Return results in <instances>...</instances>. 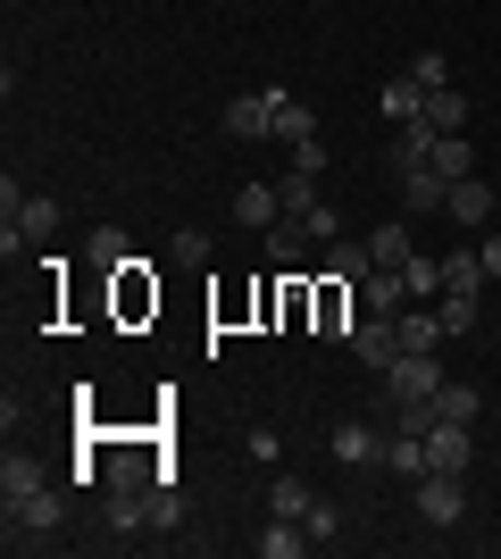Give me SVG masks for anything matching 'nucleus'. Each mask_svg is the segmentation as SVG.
I'll return each instance as SVG.
<instances>
[{"label": "nucleus", "instance_id": "obj_12", "mask_svg": "<svg viewBox=\"0 0 501 559\" xmlns=\"http://www.w3.org/2000/svg\"><path fill=\"white\" fill-rule=\"evenodd\" d=\"M427 167L443 176V185H460V176H477V151H468V134H434Z\"/></svg>", "mask_w": 501, "mask_h": 559}, {"label": "nucleus", "instance_id": "obj_16", "mask_svg": "<svg viewBox=\"0 0 501 559\" xmlns=\"http://www.w3.org/2000/svg\"><path fill=\"white\" fill-rule=\"evenodd\" d=\"M50 476H43V460H25V451H9L0 460V501H25V492H43Z\"/></svg>", "mask_w": 501, "mask_h": 559}, {"label": "nucleus", "instance_id": "obj_20", "mask_svg": "<svg viewBox=\"0 0 501 559\" xmlns=\"http://www.w3.org/2000/svg\"><path fill=\"white\" fill-rule=\"evenodd\" d=\"M393 326H402V350H434V343H443V318H434L427 301H418V309H402Z\"/></svg>", "mask_w": 501, "mask_h": 559}, {"label": "nucleus", "instance_id": "obj_18", "mask_svg": "<svg viewBox=\"0 0 501 559\" xmlns=\"http://www.w3.org/2000/svg\"><path fill=\"white\" fill-rule=\"evenodd\" d=\"M310 134H318V109L293 100V93H276V142H310Z\"/></svg>", "mask_w": 501, "mask_h": 559}, {"label": "nucleus", "instance_id": "obj_23", "mask_svg": "<svg viewBox=\"0 0 501 559\" xmlns=\"http://www.w3.org/2000/svg\"><path fill=\"white\" fill-rule=\"evenodd\" d=\"M17 234L25 242H50V234H59V201H34V192H25L17 201Z\"/></svg>", "mask_w": 501, "mask_h": 559}, {"label": "nucleus", "instance_id": "obj_35", "mask_svg": "<svg viewBox=\"0 0 501 559\" xmlns=\"http://www.w3.org/2000/svg\"><path fill=\"white\" fill-rule=\"evenodd\" d=\"M293 167H301V176H326V142H318V134L293 142Z\"/></svg>", "mask_w": 501, "mask_h": 559}, {"label": "nucleus", "instance_id": "obj_1", "mask_svg": "<svg viewBox=\"0 0 501 559\" xmlns=\"http://www.w3.org/2000/svg\"><path fill=\"white\" fill-rule=\"evenodd\" d=\"M68 526V492L43 485V492H25V501H9V543H50Z\"/></svg>", "mask_w": 501, "mask_h": 559}, {"label": "nucleus", "instance_id": "obj_24", "mask_svg": "<svg viewBox=\"0 0 501 559\" xmlns=\"http://www.w3.org/2000/svg\"><path fill=\"white\" fill-rule=\"evenodd\" d=\"M443 293H485V251H452L443 259Z\"/></svg>", "mask_w": 501, "mask_h": 559}, {"label": "nucleus", "instance_id": "obj_36", "mask_svg": "<svg viewBox=\"0 0 501 559\" xmlns=\"http://www.w3.org/2000/svg\"><path fill=\"white\" fill-rule=\"evenodd\" d=\"M409 75H418V84H427V93H434V84H452V68H443V59H434V50H418V68H409Z\"/></svg>", "mask_w": 501, "mask_h": 559}, {"label": "nucleus", "instance_id": "obj_2", "mask_svg": "<svg viewBox=\"0 0 501 559\" xmlns=\"http://www.w3.org/2000/svg\"><path fill=\"white\" fill-rule=\"evenodd\" d=\"M452 384V376L434 368V350H402L393 368H384V393H393V409H409V401H434Z\"/></svg>", "mask_w": 501, "mask_h": 559}, {"label": "nucleus", "instance_id": "obj_37", "mask_svg": "<svg viewBox=\"0 0 501 559\" xmlns=\"http://www.w3.org/2000/svg\"><path fill=\"white\" fill-rule=\"evenodd\" d=\"M485 284H501V234H485Z\"/></svg>", "mask_w": 501, "mask_h": 559}, {"label": "nucleus", "instance_id": "obj_25", "mask_svg": "<svg viewBox=\"0 0 501 559\" xmlns=\"http://www.w3.org/2000/svg\"><path fill=\"white\" fill-rule=\"evenodd\" d=\"M310 501H318V492L301 485V476H276V485H267V510H276V518H310Z\"/></svg>", "mask_w": 501, "mask_h": 559}, {"label": "nucleus", "instance_id": "obj_26", "mask_svg": "<svg viewBox=\"0 0 501 559\" xmlns=\"http://www.w3.org/2000/svg\"><path fill=\"white\" fill-rule=\"evenodd\" d=\"M477 409L485 401L468 393V384H443V393H434V418H452V426H477Z\"/></svg>", "mask_w": 501, "mask_h": 559}, {"label": "nucleus", "instance_id": "obj_3", "mask_svg": "<svg viewBox=\"0 0 501 559\" xmlns=\"http://www.w3.org/2000/svg\"><path fill=\"white\" fill-rule=\"evenodd\" d=\"M460 510H468V485H460L452 467H427L418 476V518L427 526H460Z\"/></svg>", "mask_w": 501, "mask_h": 559}, {"label": "nucleus", "instance_id": "obj_28", "mask_svg": "<svg viewBox=\"0 0 501 559\" xmlns=\"http://www.w3.org/2000/svg\"><path fill=\"white\" fill-rule=\"evenodd\" d=\"M402 176H409V201H418V210H443V201H452V185H443L434 167H402Z\"/></svg>", "mask_w": 501, "mask_h": 559}, {"label": "nucleus", "instance_id": "obj_31", "mask_svg": "<svg viewBox=\"0 0 501 559\" xmlns=\"http://www.w3.org/2000/svg\"><path fill=\"white\" fill-rule=\"evenodd\" d=\"M402 276H409V301H434L443 293V259H409Z\"/></svg>", "mask_w": 501, "mask_h": 559}, {"label": "nucleus", "instance_id": "obj_13", "mask_svg": "<svg viewBox=\"0 0 501 559\" xmlns=\"http://www.w3.org/2000/svg\"><path fill=\"white\" fill-rule=\"evenodd\" d=\"M427 126L434 134H468V93H460V84H434L427 93Z\"/></svg>", "mask_w": 501, "mask_h": 559}, {"label": "nucleus", "instance_id": "obj_6", "mask_svg": "<svg viewBox=\"0 0 501 559\" xmlns=\"http://www.w3.org/2000/svg\"><path fill=\"white\" fill-rule=\"evenodd\" d=\"M359 301H368V318H402L409 309V276L402 267H368V276H359Z\"/></svg>", "mask_w": 501, "mask_h": 559}, {"label": "nucleus", "instance_id": "obj_30", "mask_svg": "<svg viewBox=\"0 0 501 559\" xmlns=\"http://www.w3.org/2000/svg\"><path fill=\"white\" fill-rule=\"evenodd\" d=\"M276 192H285V217H310V210H318V176H301V167H293Z\"/></svg>", "mask_w": 501, "mask_h": 559}, {"label": "nucleus", "instance_id": "obj_34", "mask_svg": "<svg viewBox=\"0 0 501 559\" xmlns=\"http://www.w3.org/2000/svg\"><path fill=\"white\" fill-rule=\"evenodd\" d=\"M301 226H310V242H318V251H326V242H343V226H334V210H326V201H318V210L301 217Z\"/></svg>", "mask_w": 501, "mask_h": 559}, {"label": "nucleus", "instance_id": "obj_22", "mask_svg": "<svg viewBox=\"0 0 501 559\" xmlns=\"http://www.w3.org/2000/svg\"><path fill=\"white\" fill-rule=\"evenodd\" d=\"M443 334H477V318H485V293H443Z\"/></svg>", "mask_w": 501, "mask_h": 559}, {"label": "nucleus", "instance_id": "obj_32", "mask_svg": "<svg viewBox=\"0 0 501 559\" xmlns=\"http://www.w3.org/2000/svg\"><path fill=\"white\" fill-rule=\"evenodd\" d=\"M109 526H118V535H134V526H151L143 492H109Z\"/></svg>", "mask_w": 501, "mask_h": 559}, {"label": "nucleus", "instance_id": "obj_7", "mask_svg": "<svg viewBox=\"0 0 501 559\" xmlns=\"http://www.w3.org/2000/svg\"><path fill=\"white\" fill-rule=\"evenodd\" d=\"M351 350L359 359H368V368H393V359H402V326H393V318H368V326H351Z\"/></svg>", "mask_w": 501, "mask_h": 559}, {"label": "nucleus", "instance_id": "obj_17", "mask_svg": "<svg viewBox=\"0 0 501 559\" xmlns=\"http://www.w3.org/2000/svg\"><path fill=\"white\" fill-rule=\"evenodd\" d=\"M301 551H310V526H301V518H276L260 535V559H301Z\"/></svg>", "mask_w": 501, "mask_h": 559}, {"label": "nucleus", "instance_id": "obj_29", "mask_svg": "<svg viewBox=\"0 0 501 559\" xmlns=\"http://www.w3.org/2000/svg\"><path fill=\"white\" fill-rule=\"evenodd\" d=\"M167 259H176V267H201V259H210V234H201V226H176V234H167Z\"/></svg>", "mask_w": 501, "mask_h": 559}, {"label": "nucleus", "instance_id": "obj_19", "mask_svg": "<svg viewBox=\"0 0 501 559\" xmlns=\"http://www.w3.org/2000/svg\"><path fill=\"white\" fill-rule=\"evenodd\" d=\"M368 259H377V267H409V259H418L409 226H377V234H368Z\"/></svg>", "mask_w": 501, "mask_h": 559}, {"label": "nucleus", "instance_id": "obj_4", "mask_svg": "<svg viewBox=\"0 0 501 559\" xmlns=\"http://www.w3.org/2000/svg\"><path fill=\"white\" fill-rule=\"evenodd\" d=\"M468 460H477V426L434 418V426H427V467H452V476H468Z\"/></svg>", "mask_w": 501, "mask_h": 559}, {"label": "nucleus", "instance_id": "obj_14", "mask_svg": "<svg viewBox=\"0 0 501 559\" xmlns=\"http://www.w3.org/2000/svg\"><path fill=\"white\" fill-rule=\"evenodd\" d=\"M384 117H393V126H418V117H427V84H418V75H393V84H384Z\"/></svg>", "mask_w": 501, "mask_h": 559}, {"label": "nucleus", "instance_id": "obj_27", "mask_svg": "<svg viewBox=\"0 0 501 559\" xmlns=\"http://www.w3.org/2000/svg\"><path fill=\"white\" fill-rule=\"evenodd\" d=\"M326 267H334L343 284H359L368 267H377V259H368V242H326Z\"/></svg>", "mask_w": 501, "mask_h": 559}, {"label": "nucleus", "instance_id": "obj_21", "mask_svg": "<svg viewBox=\"0 0 501 559\" xmlns=\"http://www.w3.org/2000/svg\"><path fill=\"white\" fill-rule=\"evenodd\" d=\"M334 460H343V467H368V460H384V443L368 435V426H334Z\"/></svg>", "mask_w": 501, "mask_h": 559}, {"label": "nucleus", "instance_id": "obj_33", "mask_svg": "<svg viewBox=\"0 0 501 559\" xmlns=\"http://www.w3.org/2000/svg\"><path fill=\"white\" fill-rule=\"evenodd\" d=\"M301 526H310V543H334V535H343V510H334V501H310Z\"/></svg>", "mask_w": 501, "mask_h": 559}, {"label": "nucleus", "instance_id": "obj_15", "mask_svg": "<svg viewBox=\"0 0 501 559\" xmlns=\"http://www.w3.org/2000/svg\"><path fill=\"white\" fill-rule=\"evenodd\" d=\"M384 467H393V476H409V485H418V476H427V435H418V426H402V435L384 443Z\"/></svg>", "mask_w": 501, "mask_h": 559}, {"label": "nucleus", "instance_id": "obj_9", "mask_svg": "<svg viewBox=\"0 0 501 559\" xmlns=\"http://www.w3.org/2000/svg\"><path fill=\"white\" fill-rule=\"evenodd\" d=\"M260 242H267V267H301V259H310V226H301V217H276Z\"/></svg>", "mask_w": 501, "mask_h": 559}, {"label": "nucleus", "instance_id": "obj_10", "mask_svg": "<svg viewBox=\"0 0 501 559\" xmlns=\"http://www.w3.org/2000/svg\"><path fill=\"white\" fill-rule=\"evenodd\" d=\"M235 217H242L251 234H267L276 217H285V192H276V185H242V192H235Z\"/></svg>", "mask_w": 501, "mask_h": 559}, {"label": "nucleus", "instance_id": "obj_5", "mask_svg": "<svg viewBox=\"0 0 501 559\" xmlns=\"http://www.w3.org/2000/svg\"><path fill=\"white\" fill-rule=\"evenodd\" d=\"M226 134L276 142V93H235V100H226Z\"/></svg>", "mask_w": 501, "mask_h": 559}, {"label": "nucleus", "instance_id": "obj_11", "mask_svg": "<svg viewBox=\"0 0 501 559\" xmlns=\"http://www.w3.org/2000/svg\"><path fill=\"white\" fill-rule=\"evenodd\" d=\"M84 267H100V276H118V267H134V242H126L118 226L84 234Z\"/></svg>", "mask_w": 501, "mask_h": 559}, {"label": "nucleus", "instance_id": "obj_8", "mask_svg": "<svg viewBox=\"0 0 501 559\" xmlns=\"http://www.w3.org/2000/svg\"><path fill=\"white\" fill-rule=\"evenodd\" d=\"M443 217L477 234L485 217H493V192H485V176H460V185H452V201H443Z\"/></svg>", "mask_w": 501, "mask_h": 559}]
</instances>
